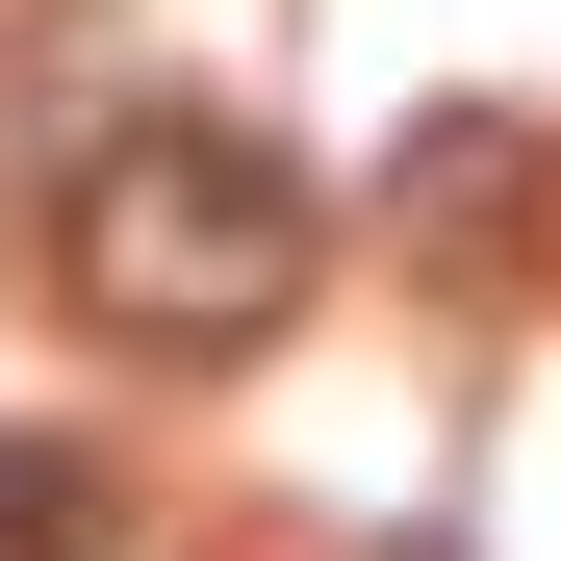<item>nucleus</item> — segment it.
Wrapping results in <instances>:
<instances>
[{
    "label": "nucleus",
    "mask_w": 561,
    "mask_h": 561,
    "mask_svg": "<svg viewBox=\"0 0 561 561\" xmlns=\"http://www.w3.org/2000/svg\"><path fill=\"white\" fill-rule=\"evenodd\" d=\"M307 280H332V179L230 128V103H103L51 179V307L103 332V357H255V332H307Z\"/></svg>",
    "instance_id": "1"
},
{
    "label": "nucleus",
    "mask_w": 561,
    "mask_h": 561,
    "mask_svg": "<svg viewBox=\"0 0 561 561\" xmlns=\"http://www.w3.org/2000/svg\"><path fill=\"white\" fill-rule=\"evenodd\" d=\"M511 179H536V128H511V103H459V128L409 153V255H511Z\"/></svg>",
    "instance_id": "2"
},
{
    "label": "nucleus",
    "mask_w": 561,
    "mask_h": 561,
    "mask_svg": "<svg viewBox=\"0 0 561 561\" xmlns=\"http://www.w3.org/2000/svg\"><path fill=\"white\" fill-rule=\"evenodd\" d=\"M128 485H103V434H0V561H103Z\"/></svg>",
    "instance_id": "3"
}]
</instances>
